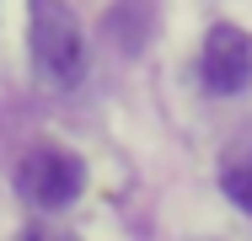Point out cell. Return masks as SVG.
I'll return each mask as SVG.
<instances>
[{"label": "cell", "instance_id": "1", "mask_svg": "<svg viewBox=\"0 0 252 241\" xmlns=\"http://www.w3.org/2000/svg\"><path fill=\"white\" fill-rule=\"evenodd\" d=\"M27 43H32V70L49 81L54 91L81 86V75H86V43H81V27H75L70 5L38 0L32 22H27Z\"/></svg>", "mask_w": 252, "mask_h": 241}, {"label": "cell", "instance_id": "4", "mask_svg": "<svg viewBox=\"0 0 252 241\" xmlns=\"http://www.w3.org/2000/svg\"><path fill=\"white\" fill-rule=\"evenodd\" d=\"M220 188H225V198H231L242 214H252V134H242V145L225 155V166H220Z\"/></svg>", "mask_w": 252, "mask_h": 241}, {"label": "cell", "instance_id": "5", "mask_svg": "<svg viewBox=\"0 0 252 241\" xmlns=\"http://www.w3.org/2000/svg\"><path fill=\"white\" fill-rule=\"evenodd\" d=\"M22 241H75V236H59V231H27Z\"/></svg>", "mask_w": 252, "mask_h": 241}, {"label": "cell", "instance_id": "3", "mask_svg": "<svg viewBox=\"0 0 252 241\" xmlns=\"http://www.w3.org/2000/svg\"><path fill=\"white\" fill-rule=\"evenodd\" d=\"M199 81L209 96H236L252 86V32L220 22L209 27L204 38V54H199Z\"/></svg>", "mask_w": 252, "mask_h": 241}, {"label": "cell", "instance_id": "2", "mask_svg": "<svg viewBox=\"0 0 252 241\" xmlns=\"http://www.w3.org/2000/svg\"><path fill=\"white\" fill-rule=\"evenodd\" d=\"M81 188H86V166H81V155L64 150V145H38V150H27L22 166H16V193H22L32 209H64V204L81 198Z\"/></svg>", "mask_w": 252, "mask_h": 241}]
</instances>
